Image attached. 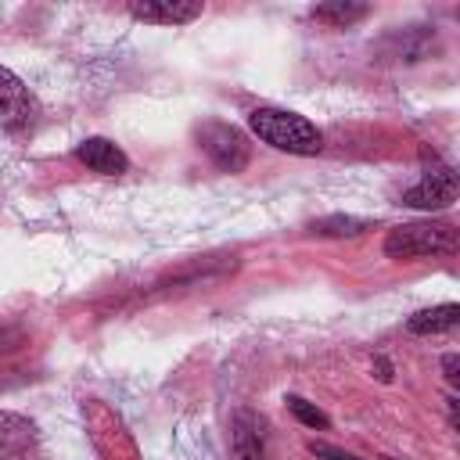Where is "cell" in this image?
<instances>
[{
	"mask_svg": "<svg viewBox=\"0 0 460 460\" xmlns=\"http://www.w3.org/2000/svg\"><path fill=\"white\" fill-rule=\"evenodd\" d=\"M230 449L237 460H270L266 420L252 410H237L230 420Z\"/></svg>",
	"mask_w": 460,
	"mask_h": 460,
	"instance_id": "8992f818",
	"label": "cell"
},
{
	"mask_svg": "<svg viewBox=\"0 0 460 460\" xmlns=\"http://www.w3.org/2000/svg\"><path fill=\"white\" fill-rule=\"evenodd\" d=\"M377 377H381V381H392V367H388V359H381V356H377Z\"/></svg>",
	"mask_w": 460,
	"mask_h": 460,
	"instance_id": "e0dca14e",
	"label": "cell"
},
{
	"mask_svg": "<svg viewBox=\"0 0 460 460\" xmlns=\"http://www.w3.org/2000/svg\"><path fill=\"white\" fill-rule=\"evenodd\" d=\"M385 460H392V456H385Z\"/></svg>",
	"mask_w": 460,
	"mask_h": 460,
	"instance_id": "ac0fdd59",
	"label": "cell"
},
{
	"mask_svg": "<svg viewBox=\"0 0 460 460\" xmlns=\"http://www.w3.org/2000/svg\"><path fill=\"white\" fill-rule=\"evenodd\" d=\"M14 345H18V331L0 327V352H7V349H14Z\"/></svg>",
	"mask_w": 460,
	"mask_h": 460,
	"instance_id": "2e32d148",
	"label": "cell"
},
{
	"mask_svg": "<svg viewBox=\"0 0 460 460\" xmlns=\"http://www.w3.org/2000/svg\"><path fill=\"white\" fill-rule=\"evenodd\" d=\"M456 252V226L453 223H402L392 226L385 237L388 259H428V255H453Z\"/></svg>",
	"mask_w": 460,
	"mask_h": 460,
	"instance_id": "7a4b0ae2",
	"label": "cell"
},
{
	"mask_svg": "<svg viewBox=\"0 0 460 460\" xmlns=\"http://www.w3.org/2000/svg\"><path fill=\"white\" fill-rule=\"evenodd\" d=\"M205 4L201 0H133L129 14L147 25H187L201 18Z\"/></svg>",
	"mask_w": 460,
	"mask_h": 460,
	"instance_id": "52a82bcc",
	"label": "cell"
},
{
	"mask_svg": "<svg viewBox=\"0 0 460 460\" xmlns=\"http://www.w3.org/2000/svg\"><path fill=\"white\" fill-rule=\"evenodd\" d=\"M367 11H370L367 4H345V0H338V4H320V7H313V18L345 29V25L359 22V18H367Z\"/></svg>",
	"mask_w": 460,
	"mask_h": 460,
	"instance_id": "7c38bea8",
	"label": "cell"
},
{
	"mask_svg": "<svg viewBox=\"0 0 460 460\" xmlns=\"http://www.w3.org/2000/svg\"><path fill=\"white\" fill-rule=\"evenodd\" d=\"M370 226V219H359V216H323L316 223H309V234L316 237H352V234H363Z\"/></svg>",
	"mask_w": 460,
	"mask_h": 460,
	"instance_id": "8fae6325",
	"label": "cell"
},
{
	"mask_svg": "<svg viewBox=\"0 0 460 460\" xmlns=\"http://www.w3.org/2000/svg\"><path fill=\"white\" fill-rule=\"evenodd\" d=\"M198 147L223 169V172H241L252 158V144L248 137L230 126V122H219V119H208L198 126Z\"/></svg>",
	"mask_w": 460,
	"mask_h": 460,
	"instance_id": "3957f363",
	"label": "cell"
},
{
	"mask_svg": "<svg viewBox=\"0 0 460 460\" xmlns=\"http://www.w3.org/2000/svg\"><path fill=\"white\" fill-rule=\"evenodd\" d=\"M32 420L22 417V413H11V410H0V460H14L29 449L32 442Z\"/></svg>",
	"mask_w": 460,
	"mask_h": 460,
	"instance_id": "9c48e42d",
	"label": "cell"
},
{
	"mask_svg": "<svg viewBox=\"0 0 460 460\" xmlns=\"http://www.w3.org/2000/svg\"><path fill=\"white\" fill-rule=\"evenodd\" d=\"M309 453L320 456V460H359V456H352V453H345L338 446H327V442H309Z\"/></svg>",
	"mask_w": 460,
	"mask_h": 460,
	"instance_id": "5bb4252c",
	"label": "cell"
},
{
	"mask_svg": "<svg viewBox=\"0 0 460 460\" xmlns=\"http://www.w3.org/2000/svg\"><path fill=\"white\" fill-rule=\"evenodd\" d=\"M284 402H288V410H291L305 428H327V424H331V420H327V413H323V410H316L313 402H305L302 395H288Z\"/></svg>",
	"mask_w": 460,
	"mask_h": 460,
	"instance_id": "4fadbf2b",
	"label": "cell"
},
{
	"mask_svg": "<svg viewBox=\"0 0 460 460\" xmlns=\"http://www.w3.org/2000/svg\"><path fill=\"white\" fill-rule=\"evenodd\" d=\"M460 323V305L456 302H446V305H431V309H420L406 320V331L410 334H442V331H453Z\"/></svg>",
	"mask_w": 460,
	"mask_h": 460,
	"instance_id": "30bf717a",
	"label": "cell"
},
{
	"mask_svg": "<svg viewBox=\"0 0 460 460\" xmlns=\"http://www.w3.org/2000/svg\"><path fill=\"white\" fill-rule=\"evenodd\" d=\"M75 158H79L86 169L101 172V176H122V172L129 169L126 151H122L119 144L104 140V137H86V140L75 147Z\"/></svg>",
	"mask_w": 460,
	"mask_h": 460,
	"instance_id": "ba28073f",
	"label": "cell"
},
{
	"mask_svg": "<svg viewBox=\"0 0 460 460\" xmlns=\"http://www.w3.org/2000/svg\"><path fill=\"white\" fill-rule=\"evenodd\" d=\"M456 201V172L442 162H435L406 194H402V205L410 208H424V212H438V208H449Z\"/></svg>",
	"mask_w": 460,
	"mask_h": 460,
	"instance_id": "5b68a950",
	"label": "cell"
},
{
	"mask_svg": "<svg viewBox=\"0 0 460 460\" xmlns=\"http://www.w3.org/2000/svg\"><path fill=\"white\" fill-rule=\"evenodd\" d=\"M248 129L288 155H316L323 147V133L298 111H284V108H255L248 115Z\"/></svg>",
	"mask_w": 460,
	"mask_h": 460,
	"instance_id": "6da1fadb",
	"label": "cell"
},
{
	"mask_svg": "<svg viewBox=\"0 0 460 460\" xmlns=\"http://www.w3.org/2000/svg\"><path fill=\"white\" fill-rule=\"evenodd\" d=\"M442 370H446V381L449 385H460V359H456V352H449V356H442Z\"/></svg>",
	"mask_w": 460,
	"mask_h": 460,
	"instance_id": "9a60e30c",
	"label": "cell"
},
{
	"mask_svg": "<svg viewBox=\"0 0 460 460\" xmlns=\"http://www.w3.org/2000/svg\"><path fill=\"white\" fill-rule=\"evenodd\" d=\"M40 119V101L36 93L11 72L0 65V126L7 133H29Z\"/></svg>",
	"mask_w": 460,
	"mask_h": 460,
	"instance_id": "277c9868",
	"label": "cell"
}]
</instances>
